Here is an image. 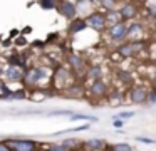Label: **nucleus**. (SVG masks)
<instances>
[{
    "label": "nucleus",
    "mask_w": 156,
    "mask_h": 151,
    "mask_svg": "<svg viewBox=\"0 0 156 151\" xmlns=\"http://www.w3.org/2000/svg\"><path fill=\"white\" fill-rule=\"evenodd\" d=\"M41 7L44 10H52V9H57V0H39Z\"/></svg>",
    "instance_id": "obj_22"
},
{
    "label": "nucleus",
    "mask_w": 156,
    "mask_h": 151,
    "mask_svg": "<svg viewBox=\"0 0 156 151\" xmlns=\"http://www.w3.org/2000/svg\"><path fill=\"white\" fill-rule=\"evenodd\" d=\"M87 22H86L84 17H76V19L69 20V27H67V32L71 35H77V34H82L86 29H87Z\"/></svg>",
    "instance_id": "obj_14"
},
{
    "label": "nucleus",
    "mask_w": 156,
    "mask_h": 151,
    "mask_svg": "<svg viewBox=\"0 0 156 151\" xmlns=\"http://www.w3.org/2000/svg\"><path fill=\"white\" fill-rule=\"evenodd\" d=\"M99 7H101L102 10H112V9H118V0H102Z\"/></svg>",
    "instance_id": "obj_23"
},
{
    "label": "nucleus",
    "mask_w": 156,
    "mask_h": 151,
    "mask_svg": "<svg viewBox=\"0 0 156 151\" xmlns=\"http://www.w3.org/2000/svg\"><path fill=\"white\" fill-rule=\"evenodd\" d=\"M102 74H104L102 67H101V66H98V64H94V66L87 67V72H86V76H87L91 81H96V79H101Z\"/></svg>",
    "instance_id": "obj_17"
},
{
    "label": "nucleus",
    "mask_w": 156,
    "mask_h": 151,
    "mask_svg": "<svg viewBox=\"0 0 156 151\" xmlns=\"http://www.w3.org/2000/svg\"><path fill=\"white\" fill-rule=\"evenodd\" d=\"M109 149H118V151H131L133 146L128 143H119V144H111Z\"/></svg>",
    "instance_id": "obj_24"
},
{
    "label": "nucleus",
    "mask_w": 156,
    "mask_h": 151,
    "mask_svg": "<svg viewBox=\"0 0 156 151\" xmlns=\"http://www.w3.org/2000/svg\"><path fill=\"white\" fill-rule=\"evenodd\" d=\"M148 104H156V87L149 91V94H148Z\"/></svg>",
    "instance_id": "obj_29"
},
{
    "label": "nucleus",
    "mask_w": 156,
    "mask_h": 151,
    "mask_svg": "<svg viewBox=\"0 0 156 151\" xmlns=\"http://www.w3.org/2000/svg\"><path fill=\"white\" fill-rule=\"evenodd\" d=\"M144 25L141 22H131L128 23V40H144Z\"/></svg>",
    "instance_id": "obj_10"
},
{
    "label": "nucleus",
    "mask_w": 156,
    "mask_h": 151,
    "mask_svg": "<svg viewBox=\"0 0 156 151\" xmlns=\"http://www.w3.org/2000/svg\"><path fill=\"white\" fill-rule=\"evenodd\" d=\"M49 149H52V151H69V148L66 146L64 143H61V144H49Z\"/></svg>",
    "instance_id": "obj_26"
},
{
    "label": "nucleus",
    "mask_w": 156,
    "mask_h": 151,
    "mask_svg": "<svg viewBox=\"0 0 156 151\" xmlns=\"http://www.w3.org/2000/svg\"><path fill=\"white\" fill-rule=\"evenodd\" d=\"M7 62H9V64H14V66H20V67H24V69H27V60H25L22 56H17V54H14V56L9 57Z\"/></svg>",
    "instance_id": "obj_19"
},
{
    "label": "nucleus",
    "mask_w": 156,
    "mask_h": 151,
    "mask_svg": "<svg viewBox=\"0 0 156 151\" xmlns=\"http://www.w3.org/2000/svg\"><path fill=\"white\" fill-rule=\"evenodd\" d=\"M136 141H141V143H144V144H153V143H156V139L148 138V136H136Z\"/></svg>",
    "instance_id": "obj_28"
},
{
    "label": "nucleus",
    "mask_w": 156,
    "mask_h": 151,
    "mask_svg": "<svg viewBox=\"0 0 156 151\" xmlns=\"http://www.w3.org/2000/svg\"><path fill=\"white\" fill-rule=\"evenodd\" d=\"M62 114H72V111H67V109H57V111H52L51 116H62Z\"/></svg>",
    "instance_id": "obj_31"
},
{
    "label": "nucleus",
    "mask_w": 156,
    "mask_h": 151,
    "mask_svg": "<svg viewBox=\"0 0 156 151\" xmlns=\"http://www.w3.org/2000/svg\"><path fill=\"white\" fill-rule=\"evenodd\" d=\"M106 19H108V27L112 25V23H118L122 20L121 13H119V9H112V10H106Z\"/></svg>",
    "instance_id": "obj_18"
},
{
    "label": "nucleus",
    "mask_w": 156,
    "mask_h": 151,
    "mask_svg": "<svg viewBox=\"0 0 156 151\" xmlns=\"http://www.w3.org/2000/svg\"><path fill=\"white\" fill-rule=\"evenodd\" d=\"M106 35L111 42H116V44H121L124 40H128V23L126 20H121L118 23H112L106 29Z\"/></svg>",
    "instance_id": "obj_2"
},
{
    "label": "nucleus",
    "mask_w": 156,
    "mask_h": 151,
    "mask_svg": "<svg viewBox=\"0 0 156 151\" xmlns=\"http://www.w3.org/2000/svg\"><path fill=\"white\" fill-rule=\"evenodd\" d=\"M116 52L119 54V57H121V59H131V57H136L134 42H133V40H124V42L118 44Z\"/></svg>",
    "instance_id": "obj_12"
},
{
    "label": "nucleus",
    "mask_w": 156,
    "mask_h": 151,
    "mask_svg": "<svg viewBox=\"0 0 156 151\" xmlns=\"http://www.w3.org/2000/svg\"><path fill=\"white\" fill-rule=\"evenodd\" d=\"M109 99H112V102H109L111 106H118V104H121L122 96H121V94H114V96H112V97H109Z\"/></svg>",
    "instance_id": "obj_30"
},
{
    "label": "nucleus",
    "mask_w": 156,
    "mask_h": 151,
    "mask_svg": "<svg viewBox=\"0 0 156 151\" xmlns=\"http://www.w3.org/2000/svg\"><path fill=\"white\" fill-rule=\"evenodd\" d=\"M76 7H77V15L84 17V19L96 10V5L91 0H76Z\"/></svg>",
    "instance_id": "obj_15"
},
{
    "label": "nucleus",
    "mask_w": 156,
    "mask_h": 151,
    "mask_svg": "<svg viewBox=\"0 0 156 151\" xmlns=\"http://www.w3.org/2000/svg\"><path fill=\"white\" fill-rule=\"evenodd\" d=\"M67 64H69V67L72 69V72L79 74V76H82V74L86 76V72H87L84 57L79 56L77 52H71V54H69V56H67Z\"/></svg>",
    "instance_id": "obj_5"
},
{
    "label": "nucleus",
    "mask_w": 156,
    "mask_h": 151,
    "mask_svg": "<svg viewBox=\"0 0 156 151\" xmlns=\"http://www.w3.org/2000/svg\"><path fill=\"white\" fill-rule=\"evenodd\" d=\"M86 22H87L89 29H92L94 32H98V34L106 32V29H108V19H106V12L94 10L92 13H89V15L86 17Z\"/></svg>",
    "instance_id": "obj_4"
},
{
    "label": "nucleus",
    "mask_w": 156,
    "mask_h": 151,
    "mask_svg": "<svg viewBox=\"0 0 156 151\" xmlns=\"http://www.w3.org/2000/svg\"><path fill=\"white\" fill-rule=\"evenodd\" d=\"M57 12L67 20L76 19V17H77V7H76V2H72V0H59L57 2Z\"/></svg>",
    "instance_id": "obj_7"
},
{
    "label": "nucleus",
    "mask_w": 156,
    "mask_h": 151,
    "mask_svg": "<svg viewBox=\"0 0 156 151\" xmlns=\"http://www.w3.org/2000/svg\"><path fill=\"white\" fill-rule=\"evenodd\" d=\"M52 79H54L52 69H49V67H45V66H34V67H27V69H25L22 84L25 86V89L47 87Z\"/></svg>",
    "instance_id": "obj_1"
},
{
    "label": "nucleus",
    "mask_w": 156,
    "mask_h": 151,
    "mask_svg": "<svg viewBox=\"0 0 156 151\" xmlns=\"http://www.w3.org/2000/svg\"><path fill=\"white\" fill-rule=\"evenodd\" d=\"M118 2H122V0H118Z\"/></svg>",
    "instance_id": "obj_35"
},
{
    "label": "nucleus",
    "mask_w": 156,
    "mask_h": 151,
    "mask_svg": "<svg viewBox=\"0 0 156 151\" xmlns=\"http://www.w3.org/2000/svg\"><path fill=\"white\" fill-rule=\"evenodd\" d=\"M91 2H92V3H94V5H96V7H98V5H101V2H102V0H91Z\"/></svg>",
    "instance_id": "obj_33"
},
{
    "label": "nucleus",
    "mask_w": 156,
    "mask_h": 151,
    "mask_svg": "<svg viewBox=\"0 0 156 151\" xmlns=\"http://www.w3.org/2000/svg\"><path fill=\"white\" fill-rule=\"evenodd\" d=\"M148 94L149 91L146 89L144 86H133L131 89H129V101H131L133 104H138V106H143V104L148 102Z\"/></svg>",
    "instance_id": "obj_6"
},
{
    "label": "nucleus",
    "mask_w": 156,
    "mask_h": 151,
    "mask_svg": "<svg viewBox=\"0 0 156 151\" xmlns=\"http://www.w3.org/2000/svg\"><path fill=\"white\" fill-rule=\"evenodd\" d=\"M4 72H5V69L2 66H0V79H2V77H4Z\"/></svg>",
    "instance_id": "obj_34"
},
{
    "label": "nucleus",
    "mask_w": 156,
    "mask_h": 151,
    "mask_svg": "<svg viewBox=\"0 0 156 151\" xmlns=\"http://www.w3.org/2000/svg\"><path fill=\"white\" fill-rule=\"evenodd\" d=\"M24 74H25L24 67L14 66V64H9L7 69H5V72H4V79L7 81V82H22Z\"/></svg>",
    "instance_id": "obj_9"
},
{
    "label": "nucleus",
    "mask_w": 156,
    "mask_h": 151,
    "mask_svg": "<svg viewBox=\"0 0 156 151\" xmlns=\"http://www.w3.org/2000/svg\"><path fill=\"white\" fill-rule=\"evenodd\" d=\"M134 111H122V113H119V114H116V116H112V117H121V119H131V117H134Z\"/></svg>",
    "instance_id": "obj_25"
},
{
    "label": "nucleus",
    "mask_w": 156,
    "mask_h": 151,
    "mask_svg": "<svg viewBox=\"0 0 156 151\" xmlns=\"http://www.w3.org/2000/svg\"><path fill=\"white\" fill-rule=\"evenodd\" d=\"M74 81V76H72V69H67L64 66H59L57 69L54 70V86L57 89H67L69 86Z\"/></svg>",
    "instance_id": "obj_3"
},
{
    "label": "nucleus",
    "mask_w": 156,
    "mask_h": 151,
    "mask_svg": "<svg viewBox=\"0 0 156 151\" xmlns=\"http://www.w3.org/2000/svg\"><path fill=\"white\" fill-rule=\"evenodd\" d=\"M89 92H91V96H94V97H104L106 94L109 92V87H108V84H106V81L102 79H96V81H92L91 82V86H89Z\"/></svg>",
    "instance_id": "obj_13"
},
{
    "label": "nucleus",
    "mask_w": 156,
    "mask_h": 151,
    "mask_svg": "<svg viewBox=\"0 0 156 151\" xmlns=\"http://www.w3.org/2000/svg\"><path fill=\"white\" fill-rule=\"evenodd\" d=\"M82 148L98 151V149H109V144H106L104 139H87L86 143H82Z\"/></svg>",
    "instance_id": "obj_16"
},
{
    "label": "nucleus",
    "mask_w": 156,
    "mask_h": 151,
    "mask_svg": "<svg viewBox=\"0 0 156 151\" xmlns=\"http://www.w3.org/2000/svg\"><path fill=\"white\" fill-rule=\"evenodd\" d=\"M119 9V13H121L122 20H133L138 17L139 13V7L136 5L134 2H124L121 7H118Z\"/></svg>",
    "instance_id": "obj_11"
},
{
    "label": "nucleus",
    "mask_w": 156,
    "mask_h": 151,
    "mask_svg": "<svg viewBox=\"0 0 156 151\" xmlns=\"http://www.w3.org/2000/svg\"><path fill=\"white\" fill-rule=\"evenodd\" d=\"M71 121H91V123H98L96 116H89V114H71Z\"/></svg>",
    "instance_id": "obj_20"
},
{
    "label": "nucleus",
    "mask_w": 156,
    "mask_h": 151,
    "mask_svg": "<svg viewBox=\"0 0 156 151\" xmlns=\"http://www.w3.org/2000/svg\"><path fill=\"white\" fill-rule=\"evenodd\" d=\"M118 77L121 79V82L124 84V86H131V84H133V76H131V72H128V70H122V72H119Z\"/></svg>",
    "instance_id": "obj_21"
},
{
    "label": "nucleus",
    "mask_w": 156,
    "mask_h": 151,
    "mask_svg": "<svg viewBox=\"0 0 156 151\" xmlns=\"http://www.w3.org/2000/svg\"><path fill=\"white\" fill-rule=\"evenodd\" d=\"M146 12H148V15L153 19H156V3H149V5H146Z\"/></svg>",
    "instance_id": "obj_27"
},
{
    "label": "nucleus",
    "mask_w": 156,
    "mask_h": 151,
    "mask_svg": "<svg viewBox=\"0 0 156 151\" xmlns=\"http://www.w3.org/2000/svg\"><path fill=\"white\" fill-rule=\"evenodd\" d=\"M0 149H2V151H9V146H7L5 141H0Z\"/></svg>",
    "instance_id": "obj_32"
},
{
    "label": "nucleus",
    "mask_w": 156,
    "mask_h": 151,
    "mask_svg": "<svg viewBox=\"0 0 156 151\" xmlns=\"http://www.w3.org/2000/svg\"><path fill=\"white\" fill-rule=\"evenodd\" d=\"M5 143L14 151H34L37 148V141L34 139H5Z\"/></svg>",
    "instance_id": "obj_8"
}]
</instances>
